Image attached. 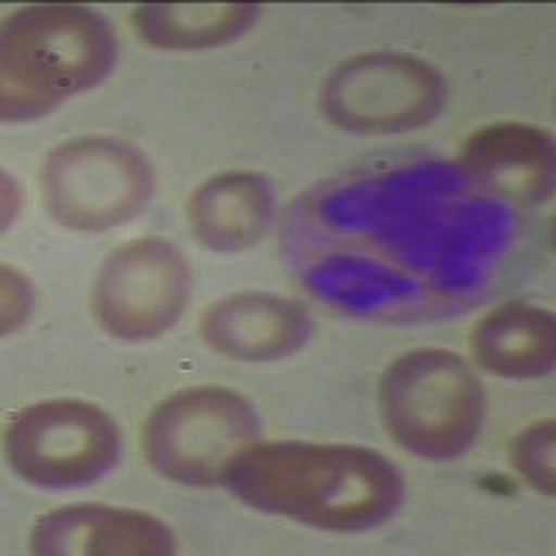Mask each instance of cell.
I'll return each instance as SVG.
<instances>
[{"mask_svg":"<svg viewBox=\"0 0 556 556\" xmlns=\"http://www.w3.org/2000/svg\"><path fill=\"white\" fill-rule=\"evenodd\" d=\"M226 484L253 509L323 531L376 529L406 495L404 473L381 451L298 440H256Z\"/></svg>","mask_w":556,"mask_h":556,"instance_id":"obj_1","label":"cell"},{"mask_svg":"<svg viewBox=\"0 0 556 556\" xmlns=\"http://www.w3.org/2000/svg\"><path fill=\"white\" fill-rule=\"evenodd\" d=\"M117 37L101 12L76 3L23 7L0 34V114L7 123L39 121L70 98L106 81Z\"/></svg>","mask_w":556,"mask_h":556,"instance_id":"obj_2","label":"cell"},{"mask_svg":"<svg viewBox=\"0 0 556 556\" xmlns=\"http://www.w3.org/2000/svg\"><path fill=\"white\" fill-rule=\"evenodd\" d=\"M379 409L392 440L409 454L448 462L468 454L484 424V390L473 367L445 348H417L390 362Z\"/></svg>","mask_w":556,"mask_h":556,"instance_id":"obj_3","label":"cell"},{"mask_svg":"<svg viewBox=\"0 0 556 556\" xmlns=\"http://www.w3.org/2000/svg\"><path fill=\"white\" fill-rule=\"evenodd\" d=\"M260 440L256 406L228 387H187L148 417L142 448L156 473L176 484L226 481L235 462Z\"/></svg>","mask_w":556,"mask_h":556,"instance_id":"obj_4","label":"cell"},{"mask_svg":"<svg viewBox=\"0 0 556 556\" xmlns=\"http://www.w3.org/2000/svg\"><path fill=\"white\" fill-rule=\"evenodd\" d=\"M153 167L139 148L112 137L70 139L39 170V195L53 223L70 231H109L146 212Z\"/></svg>","mask_w":556,"mask_h":556,"instance_id":"obj_5","label":"cell"},{"mask_svg":"<svg viewBox=\"0 0 556 556\" xmlns=\"http://www.w3.org/2000/svg\"><path fill=\"white\" fill-rule=\"evenodd\" d=\"M121 456V431L101 406L53 399L26 406L7 429V459L17 476L48 490L98 481Z\"/></svg>","mask_w":556,"mask_h":556,"instance_id":"obj_6","label":"cell"},{"mask_svg":"<svg viewBox=\"0 0 556 556\" xmlns=\"http://www.w3.org/2000/svg\"><path fill=\"white\" fill-rule=\"evenodd\" d=\"M445 103L434 64L409 53H362L337 64L320 92L334 126L354 134H401L424 128Z\"/></svg>","mask_w":556,"mask_h":556,"instance_id":"obj_7","label":"cell"},{"mask_svg":"<svg viewBox=\"0 0 556 556\" xmlns=\"http://www.w3.org/2000/svg\"><path fill=\"white\" fill-rule=\"evenodd\" d=\"M192 273L162 237H139L112 251L92 287V315L117 340L148 342L170 331L187 309Z\"/></svg>","mask_w":556,"mask_h":556,"instance_id":"obj_8","label":"cell"},{"mask_svg":"<svg viewBox=\"0 0 556 556\" xmlns=\"http://www.w3.org/2000/svg\"><path fill=\"white\" fill-rule=\"evenodd\" d=\"M31 551L39 556H165L176 551V534L151 513L76 504L37 520Z\"/></svg>","mask_w":556,"mask_h":556,"instance_id":"obj_9","label":"cell"},{"mask_svg":"<svg viewBox=\"0 0 556 556\" xmlns=\"http://www.w3.org/2000/svg\"><path fill=\"white\" fill-rule=\"evenodd\" d=\"M554 139L529 123H490L459 148L462 173L484 192L534 206L554 190Z\"/></svg>","mask_w":556,"mask_h":556,"instance_id":"obj_10","label":"cell"},{"mask_svg":"<svg viewBox=\"0 0 556 556\" xmlns=\"http://www.w3.org/2000/svg\"><path fill=\"white\" fill-rule=\"evenodd\" d=\"M312 334V317L292 298L237 292L206 306L201 337L215 354L235 362H276L295 354Z\"/></svg>","mask_w":556,"mask_h":556,"instance_id":"obj_11","label":"cell"},{"mask_svg":"<svg viewBox=\"0 0 556 556\" xmlns=\"http://www.w3.org/2000/svg\"><path fill=\"white\" fill-rule=\"evenodd\" d=\"M273 184L260 173L231 170L212 176L192 192L187 223L203 248L217 253L248 251L273 220Z\"/></svg>","mask_w":556,"mask_h":556,"instance_id":"obj_12","label":"cell"},{"mask_svg":"<svg viewBox=\"0 0 556 556\" xmlns=\"http://www.w3.org/2000/svg\"><path fill=\"white\" fill-rule=\"evenodd\" d=\"M473 356L484 370L504 379L551 374L556 362L554 315L543 306L509 301L495 306L470 334Z\"/></svg>","mask_w":556,"mask_h":556,"instance_id":"obj_13","label":"cell"},{"mask_svg":"<svg viewBox=\"0 0 556 556\" xmlns=\"http://www.w3.org/2000/svg\"><path fill=\"white\" fill-rule=\"evenodd\" d=\"M260 12L253 3H146L134 9L131 26L162 51H203L240 39Z\"/></svg>","mask_w":556,"mask_h":556,"instance_id":"obj_14","label":"cell"},{"mask_svg":"<svg viewBox=\"0 0 556 556\" xmlns=\"http://www.w3.org/2000/svg\"><path fill=\"white\" fill-rule=\"evenodd\" d=\"M554 448H556V424L554 417L540 420V424L529 426L515 437L513 465L534 490L543 495H554L556 490V473H554Z\"/></svg>","mask_w":556,"mask_h":556,"instance_id":"obj_15","label":"cell"},{"mask_svg":"<svg viewBox=\"0 0 556 556\" xmlns=\"http://www.w3.org/2000/svg\"><path fill=\"white\" fill-rule=\"evenodd\" d=\"M3 334H12L34 309V287L17 267L3 265Z\"/></svg>","mask_w":556,"mask_h":556,"instance_id":"obj_16","label":"cell"}]
</instances>
